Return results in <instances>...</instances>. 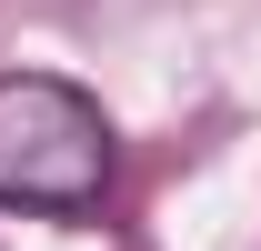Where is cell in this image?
<instances>
[{"label": "cell", "instance_id": "1", "mask_svg": "<svg viewBox=\"0 0 261 251\" xmlns=\"http://www.w3.org/2000/svg\"><path fill=\"white\" fill-rule=\"evenodd\" d=\"M111 181V121L81 81L50 70H0V201L10 211H91Z\"/></svg>", "mask_w": 261, "mask_h": 251}]
</instances>
